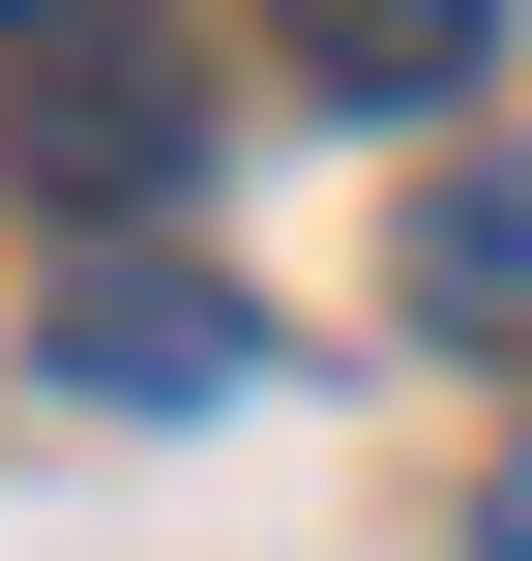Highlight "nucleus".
<instances>
[{"label":"nucleus","instance_id":"obj_6","mask_svg":"<svg viewBox=\"0 0 532 561\" xmlns=\"http://www.w3.org/2000/svg\"><path fill=\"white\" fill-rule=\"evenodd\" d=\"M0 30H30V0H0Z\"/></svg>","mask_w":532,"mask_h":561},{"label":"nucleus","instance_id":"obj_1","mask_svg":"<svg viewBox=\"0 0 532 561\" xmlns=\"http://www.w3.org/2000/svg\"><path fill=\"white\" fill-rule=\"evenodd\" d=\"M267 59H296L326 118H474V59H503V0H267Z\"/></svg>","mask_w":532,"mask_h":561},{"label":"nucleus","instance_id":"obj_3","mask_svg":"<svg viewBox=\"0 0 532 561\" xmlns=\"http://www.w3.org/2000/svg\"><path fill=\"white\" fill-rule=\"evenodd\" d=\"M415 325H474V355H532V148H474V178L415 207Z\"/></svg>","mask_w":532,"mask_h":561},{"label":"nucleus","instance_id":"obj_4","mask_svg":"<svg viewBox=\"0 0 532 561\" xmlns=\"http://www.w3.org/2000/svg\"><path fill=\"white\" fill-rule=\"evenodd\" d=\"M30 178H59V207H148V178H178V89H118V59L30 89Z\"/></svg>","mask_w":532,"mask_h":561},{"label":"nucleus","instance_id":"obj_2","mask_svg":"<svg viewBox=\"0 0 532 561\" xmlns=\"http://www.w3.org/2000/svg\"><path fill=\"white\" fill-rule=\"evenodd\" d=\"M59 355H89V385H118V414H207V385H237V355H267V325H237V296H207V266H89V296H59Z\"/></svg>","mask_w":532,"mask_h":561},{"label":"nucleus","instance_id":"obj_5","mask_svg":"<svg viewBox=\"0 0 532 561\" xmlns=\"http://www.w3.org/2000/svg\"><path fill=\"white\" fill-rule=\"evenodd\" d=\"M474 561H532V444H503V473H474Z\"/></svg>","mask_w":532,"mask_h":561}]
</instances>
